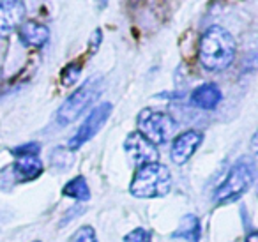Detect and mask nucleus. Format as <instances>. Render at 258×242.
<instances>
[{
    "instance_id": "obj_1",
    "label": "nucleus",
    "mask_w": 258,
    "mask_h": 242,
    "mask_svg": "<svg viewBox=\"0 0 258 242\" xmlns=\"http://www.w3.org/2000/svg\"><path fill=\"white\" fill-rule=\"evenodd\" d=\"M237 44L223 27H209L198 43V60L207 71H225L235 58Z\"/></svg>"
},
{
    "instance_id": "obj_2",
    "label": "nucleus",
    "mask_w": 258,
    "mask_h": 242,
    "mask_svg": "<svg viewBox=\"0 0 258 242\" xmlns=\"http://www.w3.org/2000/svg\"><path fill=\"white\" fill-rule=\"evenodd\" d=\"M172 188V173L161 163L144 164L137 170L129 191L137 198H161Z\"/></svg>"
},
{
    "instance_id": "obj_3",
    "label": "nucleus",
    "mask_w": 258,
    "mask_h": 242,
    "mask_svg": "<svg viewBox=\"0 0 258 242\" xmlns=\"http://www.w3.org/2000/svg\"><path fill=\"white\" fill-rule=\"evenodd\" d=\"M254 180V164L249 159H239L232 168L225 180L214 191V200L218 203H230L239 200Z\"/></svg>"
},
{
    "instance_id": "obj_4",
    "label": "nucleus",
    "mask_w": 258,
    "mask_h": 242,
    "mask_svg": "<svg viewBox=\"0 0 258 242\" xmlns=\"http://www.w3.org/2000/svg\"><path fill=\"white\" fill-rule=\"evenodd\" d=\"M137 126L138 133L154 147L172 140L177 131V122L172 115L161 110H152V108H145L138 113Z\"/></svg>"
},
{
    "instance_id": "obj_5",
    "label": "nucleus",
    "mask_w": 258,
    "mask_h": 242,
    "mask_svg": "<svg viewBox=\"0 0 258 242\" xmlns=\"http://www.w3.org/2000/svg\"><path fill=\"white\" fill-rule=\"evenodd\" d=\"M101 85H103L101 78H92L83 83L82 87H78L75 90V94H71L62 103V106L58 108L57 118L60 122V126H69L71 122H75L97 99V96L101 92Z\"/></svg>"
},
{
    "instance_id": "obj_6",
    "label": "nucleus",
    "mask_w": 258,
    "mask_h": 242,
    "mask_svg": "<svg viewBox=\"0 0 258 242\" xmlns=\"http://www.w3.org/2000/svg\"><path fill=\"white\" fill-rule=\"evenodd\" d=\"M111 110H113V106H111L110 103L97 104V106L89 113V117L83 120V124L78 128V131L75 133V136L69 140V149H71V150H78L80 147L85 145L89 140H92L94 136L99 133V129L103 128L104 122L108 120Z\"/></svg>"
},
{
    "instance_id": "obj_7",
    "label": "nucleus",
    "mask_w": 258,
    "mask_h": 242,
    "mask_svg": "<svg viewBox=\"0 0 258 242\" xmlns=\"http://www.w3.org/2000/svg\"><path fill=\"white\" fill-rule=\"evenodd\" d=\"M124 149L127 150V154L131 156V159L135 161V164L138 168L144 166V164L158 163L159 159L158 149L149 140H145L138 131L127 135V138L124 142Z\"/></svg>"
},
{
    "instance_id": "obj_8",
    "label": "nucleus",
    "mask_w": 258,
    "mask_h": 242,
    "mask_svg": "<svg viewBox=\"0 0 258 242\" xmlns=\"http://www.w3.org/2000/svg\"><path fill=\"white\" fill-rule=\"evenodd\" d=\"M25 20V4L20 0L0 2V37H9Z\"/></svg>"
},
{
    "instance_id": "obj_9",
    "label": "nucleus",
    "mask_w": 258,
    "mask_h": 242,
    "mask_svg": "<svg viewBox=\"0 0 258 242\" xmlns=\"http://www.w3.org/2000/svg\"><path fill=\"white\" fill-rule=\"evenodd\" d=\"M204 135L200 131H184L172 143V161L175 164H184L200 147Z\"/></svg>"
},
{
    "instance_id": "obj_10",
    "label": "nucleus",
    "mask_w": 258,
    "mask_h": 242,
    "mask_svg": "<svg viewBox=\"0 0 258 242\" xmlns=\"http://www.w3.org/2000/svg\"><path fill=\"white\" fill-rule=\"evenodd\" d=\"M18 37L23 46L27 48H43L46 41L50 39V30L46 25L37 22L22 23L18 29Z\"/></svg>"
},
{
    "instance_id": "obj_11",
    "label": "nucleus",
    "mask_w": 258,
    "mask_h": 242,
    "mask_svg": "<svg viewBox=\"0 0 258 242\" xmlns=\"http://www.w3.org/2000/svg\"><path fill=\"white\" fill-rule=\"evenodd\" d=\"M221 101V90L216 83H202L191 94V103L202 110H214Z\"/></svg>"
},
{
    "instance_id": "obj_12",
    "label": "nucleus",
    "mask_w": 258,
    "mask_h": 242,
    "mask_svg": "<svg viewBox=\"0 0 258 242\" xmlns=\"http://www.w3.org/2000/svg\"><path fill=\"white\" fill-rule=\"evenodd\" d=\"M15 175L18 178V182H29L37 178L43 173V163L37 156L30 157H18V161L15 163Z\"/></svg>"
},
{
    "instance_id": "obj_13",
    "label": "nucleus",
    "mask_w": 258,
    "mask_h": 242,
    "mask_svg": "<svg viewBox=\"0 0 258 242\" xmlns=\"http://www.w3.org/2000/svg\"><path fill=\"white\" fill-rule=\"evenodd\" d=\"M173 238H184L187 242H200L202 238V224L197 216L187 214L180 219L179 228L173 231Z\"/></svg>"
},
{
    "instance_id": "obj_14",
    "label": "nucleus",
    "mask_w": 258,
    "mask_h": 242,
    "mask_svg": "<svg viewBox=\"0 0 258 242\" xmlns=\"http://www.w3.org/2000/svg\"><path fill=\"white\" fill-rule=\"evenodd\" d=\"M62 195L68 196V198L80 200V202L90 200V189H89V184H87L85 177L71 178V180L62 188Z\"/></svg>"
},
{
    "instance_id": "obj_15",
    "label": "nucleus",
    "mask_w": 258,
    "mask_h": 242,
    "mask_svg": "<svg viewBox=\"0 0 258 242\" xmlns=\"http://www.w3.org/2000/svg\"><path fill=\"white\" fill-rule=\"evenodd\" d=\"M80 73H82V60H76L68 64L60 73V82L64 87H71L73 83L78 82L80 78Z\"/></svg>"
},
{
    "instance_id": "obj_16",
    "label": "nucleus",
    "mask_w": 258,
    "mask_h": 242,
    "mask_svg": "<svg viewBox=\"0 0 258 242\" xmlns=\"http://www.w3.org/2000/svg\"><path fill=\"white\" fill-rule=\"evenodd\" d=\"M69 242H97L96 231H94L92 226L85 224V226L78 228V230L73 233V237L69 238Z\"/></svg>"
},
{
    "instance_id": "obj_17",
    "label": "nucleus",
    "mask_w": 258,
    "mask_h": 242,
    "mask_svg": "<svg viewBox=\"0 0 258 242\" xmlns=\"http://www.w3.org/2000/svg\"><path fill=\"white\" fill-rule=\"evenodd\" d=\"M41 150V145L37 142H30V143H25V145L22 147H16V149H13V156L15 157H30V156H37Z\"/></svg>"
},
{
    "instance_id": "obj_18",
    "label": "nucleus",
    "mask_w": 258,
    "mask_h": 242,
    "mask_svg": "<svg viewBox=\"0 0 258 242\" xmlns=\"http://www.w3.org/2000/svg\"><path fill=\"white\" fill-rule=\"evenodd\" d=\"M124 242H152L151 231H147L145 228H135L133 231L125 235Z\"/></svg>"
},
{
    "instance_id": "obj_19",
    "label": "nucleus",
    "mask_w": 258,
    "mask_h": 242,
    "mask_svg": "<svg viewBox=\"0 0 258 242\" xmlns=\"http://www.w3.org/2000/svg\"><path fill=\"white\" fill-rule=\"evenodd\" d=\"M101 41H103V32H101V29H96L92 34V37H90L89 44H90V53H96L97 48H99Z\"/></svg>"
},
{
    "instance_id": "obj_20",
    "label": "nucleus",
    "mask_w": 258,
    "mask_h": 242,
    "mask_svg": "<svg viewBox=\"0 0 258 242\" xmlns=\"http://www.w3.org/2000/svg\"><path fill=\"white\" fill-rule=\"evenodd\" d=\"M246 242H258V233H256V231H251V233L246 237Z\"/></svg>"
},
{
    "instance_id": "obj_21",
    "label": "nucleus",
    "mask_w": 258,
    "mask_h": 242,
    "mask_svg": "<svg viewBox=\"0 0 258 242\" xmlns=\"http://www.w3.org/2000/svg\"><path fill=\"white\" fill-rule=\"evenodd\" d=\"M34 242H41V240H34Z\"/></svg>"
}]
</instances>
